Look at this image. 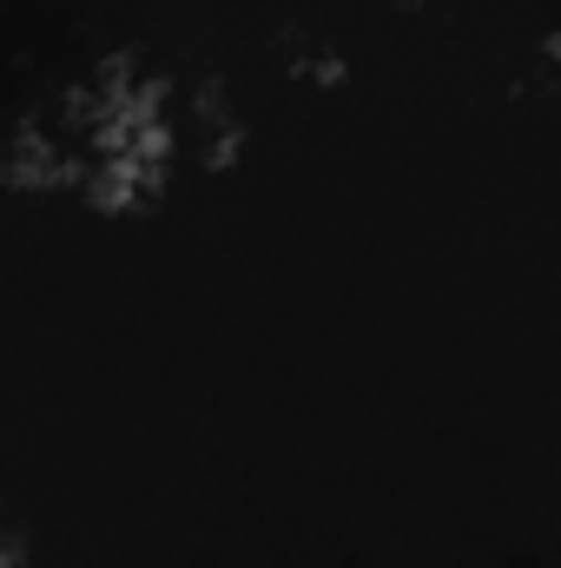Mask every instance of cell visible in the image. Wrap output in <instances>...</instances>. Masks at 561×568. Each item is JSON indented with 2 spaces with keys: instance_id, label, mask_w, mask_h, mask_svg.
I'll return each instance as SVG.
<instances>
[{
  "instance_id": "obj_1",
  "label": "cell",
  "mask_w": 561,
  "mask_h": 568,
  "mask_svg": "<svg viewBox=\"0 0 561 568\" xmlns=\"http://www.w3.org/2000/svg\"><path fill=\"white\" fill-rule=\"evenodd\" d=\"M80 192L100 219H133V212H152L165 199V165H145L133 152H106L80 172Z\"/></svg>"
},
{
  "instance_id": "obj_2",
  "label": "cell",
  "mask_w": 561,
  "mask_h": 568,
  "mask_svg": "<svg viewBox=\"0 0 561 568\" xmlns=\"http://www.w3.org/2000/svg\"><path fill=\"white\" fill-rule=\"evenodd\" d=\"M192 133H198V159H205L212 172H225V165L245 159V113L232 106V93H225L218 73H205V80L192 87Z\"/></svg>"
},
{
  "instance_id": "obj_3",
  "label": "cell",
  "mask_w": 561,
  "mask_h": 568,
  "mask_svg": "<svg viewBox=\"0 0 561 568\" xmlns=\"http://www.w3.org/2000/svg\"><path fill=\"white\" fill-rule=\"evenodd\" d=\"M80 172H86V165L53 140L47 126H20V133L7 140V159H0V179H7L13 192H47V185L80 179Z\"/></svg>"
},
{
  "instance_id": "obj_4",
  "label": "cell",
  "mask_w": 561,
  "mask_h": 568,
  "mask_svg": "<svg viewBox=\"0 0 561 568\" xmlns=\"http://www.w3.org/2000/svg\"><path fill=\"white\" fill-rule=\"evenodd\" d=\"M290 73H297V80H310V87H337L350 67H344V53H337V47H324V40L297 33V40H290Z\"/></svg>"
}]
</instances>
